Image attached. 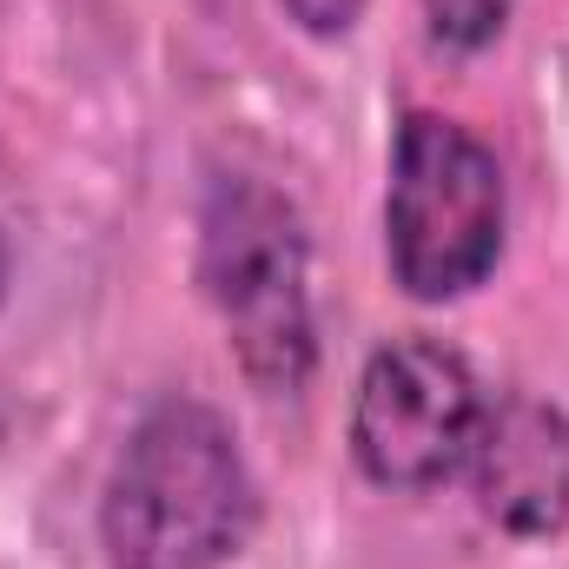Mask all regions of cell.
I'll use <instances>...</instances> for the list:
<instances>
[{"instance_id": "obj_1", "label": "cell", "mask_w": 569, "mask_h": 569, "mask_svg": "<svg viewBox=\"0 0 569 569\" xmlns=\"http://www.w3.org/2000/svg\"><path fill=\"white\" fill-rule=\"evenodd\" d=\"M259 523V483L232 425L199 398L152 405L100 503V543L113 569H219Z\"/></svg>"}, {"instance_id": "obj_2", "label": "cell", "mask_w": 569, "mask_h": 569, "mask_svg": "<svg viewBox=\"0 0 569 569\" xmlns=\"http://www.w3.org/2000/svg\"><path fill=\"white\" fill-rule=\"evenodd\" d=\"M311 246L305 219L279 186L226 172L199 206V284L226 325L239 371L266 398H298L318 365L311 331Z\"/></svg>"}, {"instance_id": "obj_3", "label": "cell", "mask_w": 569, "mask_h": 569, "mask_svg": "<svg viewBox=\"0 0 569 569\" xmlns=\"http://www.w3.org/2000/svg\"><path fill=\"white\" fill-rule=\"evenodd\" d=\"M391 279L411 298H463L503 259V166L470 127L443 113H411L391 146L385 192Z\"/></svg>"}, {"instance_id": "obj_4", "label": "cell", "mask_w": 569, "mask_h": 569, "mask_svg": "<svg viewBox=\"0 0 569 569\" xmlns=\"http://www.w3.org/2000/svg\"><path fill=\"white\" fill-rule=\"evenodd\" d=\"M477 371L437 338H391L371 351L351 405V457L378 490H437L470 463L483 430Z\"/></svg>"}, {"instance_id": "obj_5", "label": "cell", "mask_w": 569, "mask_h": 569, "mask_svg": "<svg viewBox=\"0 0 569 569\" xmlns=\"http://www.w3.org/2000/svg\"><path fill=\"white\" fill-rule=\"evenodd\" d=\"M477 510L510 537H563L569 530V418L543 398H503L483 411L470 443Z\"/></svg>"}, {"instance_id": "obj_6", "label": "cell", "mask_w": 569, "mask_h": 569, "mask_svg": "<svg viewBox=\"0 0 569 569\" xmlns=\"http://www.w3.org/2000/svg\"><path fill=\"white\" fill-rule=\"evenodd\" d=\"M517 0H425V27L443 53H483L510 27Z\"/></svg>"}, {"instance_id": "obj_7", "label": "cell", "mask_w": 569, "mask_h": 569, "mask_svg": "<svg viewBox=\"0 0 569 569\" xmlns=\"http://www.w3.org/2000/svg\"><path fill=\"white\" fill-rule=\"evenodd\" d=\"M279 7L311 33V40H338V33H351L358 13H365V0H279Z\"/></svg>"}, {"instance_id": "obj_8", "label": "cell", "mask_w": 569, "mask_h": 569, "mask_svg": "<svg viewBox=\"0 0 569 569\" xmlns=\"http://www.w3.org/2000/svg\"><path fill=\"white\" fill-rule=\"evenodd\" d=\"M7 272H13V259H7V232H0V298H7Z\"/></svg>"}]
</instances>
